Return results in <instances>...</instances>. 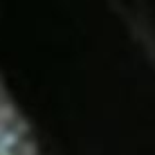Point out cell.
I'll return each mask as SVG.
<instances>
[{
  "label": "cell",
  "mask_w": 155,
  "mask_h": 155,
  "mask_svg": "<svg viewBox=\"0 0 155 155\" xmlns=\"http://www.w3.org/2000/svg\"><path fill=\"white\" fill-rule=\"evenodd\" d=\"M27 130L0 90V155H25Z\"/></svg>",
  "instance_id": "obj_1"
}]
</instances>
